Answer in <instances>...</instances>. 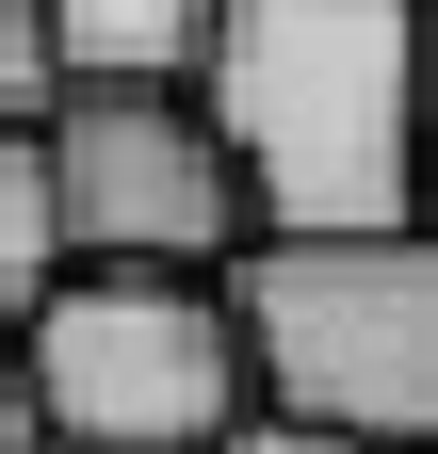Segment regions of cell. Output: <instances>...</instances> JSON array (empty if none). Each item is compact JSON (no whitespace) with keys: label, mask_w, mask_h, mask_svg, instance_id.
<instances>
[{"label":"cell","mask_w":438,"mask_h":454,"mask_svg":"<svg viewBox=\"0 0 438 454\" xmlns=\"http://www.w3.org/2000/svg\"><path fill=\"white\" fill-rule=\"evenodd\" d=\"M195 98L228 114L260 227H406V211H438V179H422L438 0H228Z\"/></svg>","instance_id":"obj_1"},{"label":"cell","mask_w":438,"mask_h":454,"mask_svg":"<svg viewBox=\"0 0 438 454\" xmlns=\"http://www.w3.org/2000/svg\"><path fill=\"white\" fill-rule=\"evenodd\" d=\"M260 406L341 422L373 454H438V211L406 227H260L228 260Z\"/></svg>","instance_id":"obj_2"},{"label":"cell","mask_w":438,"mask_h":454,"mask_svg":"<svg viewBox=\"0 0 438 454\" xmlns=\"http://www.w3.org/2000/svg\"><path fill=\"white\" fill-rule=\"evenodd\" d=\"M49 454H228L260 422V340L228 276L179 260H66V293L17 325Z\"/></svg>","instance_id":"obj_3"},{"label":"cell","mask_w":438,"mask_h":454,"mask_svg":"<svg viewBox=\"0 0 438 454\" xmlns=\"http://www.w3.org/2000/svg\"><path fill=\"white\" fill-rule=\"evenodd\" d=\"M49 179H66V244L82 260H179L228 276L260 244V179L228 146V114L195 82H82L49 114Z\"/></svg>","instance_id":"obj_4"},{"label":"cell","mask_w":438,"mask_h":454,"mask_svg":"<svg viewBox=\"0 0 438 454\" xmlns=\"http://www.w3.org/2000/svg\"><path fill=\"white\" fill-rule=\"evenodd\" d=\"M66 17V98L82 82H211L228 0H49Z\"/></svg>","instance_id":"obj_5"},{"label":"cell","mask_w":438,"mask_h":454,"mask_svg":"<svg viewBox=\"0 0 438 454\" xmlns=\"http://www.w3.org/2000/svg\"><path fill=\"white\" fill-rule=\"evenodd\" d=\"M66 179H49V130L33 114H0V340H17L49 293H66Z\"/></svg>","instance_id":"obj_6"},{"label":"cell","mask_w":438,"mask_h":454,"mask_svg":"<svg viewBox=\"0 0 438 454\" xmlns=\"http://www.w3.org/2000/svg\"><path fill=\"white\" fill-rule=\"evenodd\" d=\"M0 114H66V17H49V0H0Z\"/></svg>","instance_id":"obj_7"},{"label":"cell","mask_w":438,"mask_h":454,"mask_svg":"<svg viewBox=\"0 0 438 454\" xmlns=\"http://www.w3.org/2000/svg\"><path fill=\"white\" fill-rule=\"evenodd\" d=\"M228 454H373V438H341V422H293V406H260Z\"/></svg>","instance_id":"obj_8"},{"label":"cell","mask_w":438,"mask_h":454,"mask_svg":"<svg viewBox=\"0 0 438 454\" xmlns=\"http://www.w3.org/2000/svg\"><path fill=\"white\" fill-rule=\"evenodd\" d=\"M0 454H49V406H33V357L0 340Z\"/></svg>","instance_id":"obj_9"},{"label":"cell","mask_w":438,"mask_h":454,"mask_svg":"<svg viewBox=\"0 0 438 454\" xmlns=\"http://www.w3.org/2000/svg\"><path fill=\"white\" fill-rule=\"evenodd\" d=\"M422 179H438V114H422Z\"/></svg>","instance_id":"obj_10"}]
</instances>
